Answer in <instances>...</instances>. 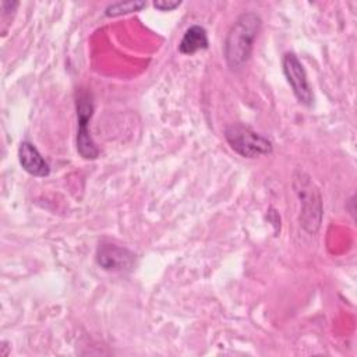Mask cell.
Segmentation results:
<instances>
[{
  "label": "cell",
  "mask_w": 357,
  "mask_h": 357,
  "mask_svg": "<svg viewBox=\"0 0 357 357\" xmlns=\"http://www.w3.org/2000/svg\"><path fill=\"white\" fill-rule=\"evenodd\" d=\"M230 148L243 158H258L272 152V142L259 132L243 124H231L225 131Z\"/></svg>",
  "instance_id": "cell-2"
},
{
  "label": "cell",
  "mask_w": 357,
  "mask_h": 357,
  "mask_svg": "<svg viewBox=\"0 0 357 357\" xmlns=\"http://www.w3.org/2000/svg\"><path fill=\"white\" fill-rule=\"evenodd\" d=\"M145 6H146L145 1H117V3L109 4L105 10V14L107 17H117V15L139 11Z\"/></svg>",
  "instance_id": "cell-9"
},
{
  "label": "cell",
  "mask_w": 357,
  "mask_h": 357,
  "mask_svg": "<svg viewBox=\"0 0 357 357\" xmlns=\"http://www.w3.org/2000/svg\"><path fill=\"white\" fill-rule=\"evenodd\" d=\"M294 188L301 202L300 225L308 233H315L319 227L322 216L321 195L310 178L303 173H300V177H294Z\"/></svg>",
  "instance_id": "cell-3"
},
{
  "label": "cell",
  "mask_w": 357,
  "mask_h": 357,
  "mask_svg": "<svg viewBox=\"0 0 357 357\" xmlns=\"http://www.w3.org/2000/svg\"><path fill=\"white\" fill-rule=\"evenodd\" d=\"M78 131H77V151L84 159H96L99 149L95 145L89 132V120L93 113V102L91 92L79 89L75 98Z\"/></svg>",
  "instance_id": "cell-4"
},
{
  "label": "cell",
  "mask_w": 357,
  "mask_h": 357,
  "mask_svg": "<svg viewBox=\"0 0 357 357\" xmlns=\"http://www.w3.org/2000/svg\"><path fill=\"white\" fill-rule=\"evenodd\" d=\"M208 47V35L206 31L201 25H192L190 26L180 43H178V50L183 54H192L198 50H204Z\"/></svg>",
  "instance_id": "cell-8"
},
{
  "label": "cell",
  "mask_w": 357,
  "mask_h": 357,
  "mask_svg": "<svg viewBox=\"0 0 357 357\" xmlns=\"http://www.w3.org/2000/svg\"><path fill=\"white\" fill-rule=\"evenodd\" d=\"M98 264L110 272L130 271L134 265V254L124 247L112 243H100L96 252Z\"/></svg>",
  "instance_id": "cell-6"
},
{
  "label": "cell",
  "mask_w": 357,
  "mask_h": 357,
  "mask_svg": "<svg viewBox=\"0 0 357 357\" xmlns=\"http://www.w3.org/2000/svg\"><path fill=\"white\" fill-rule=\"evenodd\" d=\"M259 28L261 18L255 13H243L234 21L225 40V59L229 67L238 68L248 60Z\"/></svg>",
  "instance_id": "cell-1"
},
{
  "label": "cell",
  "mask_w": 357,
  "mask_h": 357,
  "mask_svg": "<svg viewBox=\"0 0 357 357\" xmlns=\"http://www.w3.org/2000/svg\"><path fill=\"white\" fill-rule=\"evenodd\" d=\"M181 4V1H173V0H158L153 1V7L160 10V11H172L176 7H178Z\"/></svg>",
  "instance_id": "cell-10"
},
{
  "label": "cell",
  "mask_w": 357,
  "mask_h": 357,
  "mask_svg": "<svg viewBox=\"0 0 357 357\" xmlns=\"http://www.w3.org/2000/svg\"><path fill=\"white\" fill-rule=\"evenodd\" d=\"M283 73L298 102L310 106L314 99L312 91L308 84L304 67L294 53H286L283 56Z\"/></svg>",
  "instance_id": "cell-5"
},
{
  "label": "cell",
  "mask_w": 357,
  "mask_h": 357,
  "mask_svg": "<svg viewBox=\"0 0 357 357\" xmlns=\"http://www.w3.org/2000/svg\"><path fill=\"white\" fill-rule=\"evenodd\" d=\"M18 159L22 169L36 177H46L50 173V167L36 146L28 141H22L18 148Z\"/></svg>",
  "instance_id": "cell-7"
}]
</instances>
